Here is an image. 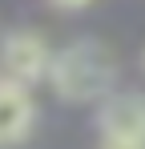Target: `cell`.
I'll return each instance as SVG.
<instances>
[{
	"label": "cell",
	"mask_w": 145,
	"mask_h": 149,
	"mask_svg": "<svg viewBox=\"0 0 145 149\" xmlns=\"http://www.w3.org/2000/svg\"><path fill=\"white\" fill-rule=\"evenodd\" d=\"M48 89L69 105H101L117 93V56L97 36H77L61 45L48 69Z\"/></svg>",
	"instance_id": "6da1fadb"
},
{
	"label": "cell",
	"mask_w": 145,
	"mask_h": 149,
	"mask_svg": "<svg viewBox=\"0 0 145 149\" xmlns=\"http://www.w3.org/2000/svg\"><path fill=\"white\" fill-rule=\"evenodd\" d=\"M56 49L45 40V32L36 28H0V85H16L32 89L36 81H48Z\"/></svg>",
	"instance_id": "7a4b0ae2"
},
{
	"label": "cell",
	"mask_w": 145,
	"mask_h": 149,
	"mask_svg": "<svg viewBox=\"0 0 145 149\" xmlns=\"http://www.w3.org/2000/svg\"><path fill=\"white\" fill-rule=\"evenodd\" d=\"M97 137L145 145V93L141 89H117L113 97H105L97 105Z\"/></svg>",
	"instance_id": "3957f363"
},
{
	"label": "cell",
	"mask_w": 145,
	"mask_h": 149,
	"mask_svg": "<svg viewBox=\"0 0 145 149\" xmlns=\"http://www.w3.org/2000/svg\"><path fill=\"white\" fill-rule=\"evenodd\" d=\"M36 125V101L32 89H16V85H0V149L20 145Z\"/></svg>",
	"instance_id": "277c9868"
},
{
	"label": "cell",
	"mask_w": 145,
	"mask_h": 149,
	"mask_svg": "<svg viewBox=\"0 0 145 149\" xmlns=\"http://www.w3.org/2000/svg\"><path fill=\"white\" fill-rule=\"evenodd\" d=\"M48 8H61V12H81V8H89L93 0H45Z\"/></svg>",
	"instance_id": "5b68a950"
},
{
	"label": "cell",
	"mask_w": 145,
	"mask_h": 149,
	"mask_svg": "<svg viewBox=\"0 0 145 149\" xmlns=\"http://www.w3.org/2000/svg\"><path fill=\"white\" fill-rule=\"evenodd\" d=\"M97 149H145L137 141H109V137H97Z\"/></svg>",
	"instance_id": "8992f818"
},
{
	"label": "cell",
	"mask_w": 145,
	"mask_h": 149,
	"mask_svg": "<svg viewBox=\"0 0 145 149\" xmlns=\"http://www.w3.org/2000/svg\"><path fill=\"white\" fill-rule=\"evenodd\" d=\"M141 73H145V49H141Z\"/></svg>",
	"instance_id": "52a82bcc"
}]
</instances>
